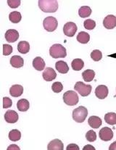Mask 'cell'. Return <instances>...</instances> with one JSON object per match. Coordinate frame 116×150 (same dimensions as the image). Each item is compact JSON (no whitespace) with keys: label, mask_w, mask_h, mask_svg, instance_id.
<instances>
[{"label":"cell","mask_w":116,"mask_h":150,"mask_svg":"<svg viewBox=\"0 0 116 150\" xmlns=\"http://www.w3.org/2000/svg\"><path fill=\"white\" fill-rule=\"evenodd\" d=\"M39 7L44 13H55L59 4L56 0H39Z\"/></svg>","instance_id":"cell-1"},{"label":"cell","mask_w":116,"mask_h":150,"mask_svg":"<svg viewBox=\"0 0 116 150\" xmlns=\"http://www.w3.org/2000/svg\"><path fill=\"white\" fill-rule=\"evenodd\" d=\"M50 54L54 59L64 58L67 56L66 49L59 44H55L50 49Z\"/></svg>","instance_id":"cell-2"},{"label":"cell","mask_w":116,"mask_h":150,"mask_svg":"<svg viewBox=\"0 0 116 150\" xmlns=\"http://www.w3.org/2000/svg\"><path fill=\"white\" fill-rule=\"evenodd\" d=\"M87 115H88V110L83 106L79 107L73 111V119L77 123H81L84 122Z\"/></svg>","instance_id":"cell-3"},{"label":"cell","mask_w":116,"mask_h":150,"mask_svg":"<svg viewBox=\"0 0 116 150\" xmlns=\"http://www.w3.org/2000/svg\"><path fill=\"white\" fill-rule=\"evenodd\" d=\"M63 101L67 105L74 106V105L78 104L79 101V98L77 93H76V91H68L64 94Z\"/></svg>","instance_id":"cell-4"},{"label":"cell","mask_w":116,"mask_h":150,"mask_svg":"<svg viewBox=\"0 0 116 150\" xmlns=\"http://www.w3.org/2000/svg\"><path fill=\"white\" fill-rule=\"evenodd\" d=\"M74 89L79 93L81 96H87L89 95L92 90V87L91 85H87L83 82L78 81L75 84Z\"/></svg>","instance_id":"cell-5"},{"label":"cell","mask_w":116,"mask_h":150,"mask_svg":"<svg viewBox=\"0 0 116 150\" xmlns=\"http://www.w3.org/2000/svg\"><path fill=\"white\" fill-rule=\"evenodd\" d=\"M43 25L46 30L49 32H53L57 29L58 23L54 17L49 16L44 20Z\"/></svg>","instance_id":"cell-6"},{"label":"cell","mask_w":116,"mask_h":150,"mask_svg":"<svg viewBox=\"0 0 116 150\" xmlns=\"http://www.w3.org/2000/svg\"><path fill=\"white\" fill-rule=\"evenodd\" d=\"M77 25L73 22H68L64 25L63 33L68 37H73L77 31Z\"/></svg>","instance_id":"cell-7"},{"label":"cell","mask_w":116,"mask_h":150,"mask_svg":"<svg viewBox=\"0 0 116 150\" xmlns=\"http://www.w3.org/2000/svg\"><path fill=\"white\" fill-rule=\"evenodd\" d=\"M99 135L101 140L104 142H109L113 138V132L108 127H104L100 131Z\"/></svg>","instance_id":"cell-8"},{"label":"cell","mask_w":116,"mask_h":150,"mask_svg":"<svg viewBox=\"0 0 116 150\" xmlns=\"http://www.w3.org/2000/svg\"><path fill=\"white\" fill-rule=\"evenodd\" d=\"M103 25L107 29H113L116 27V17L115 15H109L105 18L103 21Z\"/></svg>","instance_id":"cell-9"},{"label":"cell","mask_w":116,"mask_h":150,"mask_svg":"<svg viewBox=\"0 0 116 150\" xmlns=\"http://www.w3.org/2000/svg\"><path fill=\"white\" fill-rule=\"evenodd\" d=\"M6 41L9 43H14L19 39V33L15 29H9L5 33Z\"/></svg>","instance_id":"cell-10"},{"label":"cell","mask_w":116,"mask_h":150,"mask_svg":"<svg viewBox=\"0 0 116 150\" xmlns=\"http://www.w3.org/2000/svg\"><path fill=\"white\" fill-rule=\"evenodd\" d=\"M108 88L105 85L98 86L95 89V95L100 99H105L108 96Z\"/></svg>","instance_id":"cell-11"},{"label":"cell","mask_w":116,"mask_h":150,"mask_svg":"<svg viewBox=\"0 0 116 150\" xmlns=\"http://www.w3.org/2000/svg\"><path fill=\"white\" fill-rule=\"evenodd\" d=\"M18 114L14 110H7L4 114V119L8 123H15L18 122Z\"/></svg>","instance_id":"cell-12"},{"label":"cell","mask_w":116,"mask_h":150,"mask_svg":"<svg viewBox=\"0 0 116 150\" xmlns=\"http://www.w3.org/2000/svg\"><path fill=\"white\" fill-rule=\"evenodd\" d=\"M43 79L46 81H52L57 78V73L52 68H47L43 72Z\"/></svg>","instance_id":"cell-13"},{"label":"cell","mask_w":116,"mask_h":150,"mask_svg":"<svg viewBox=\"0 0 116 150\" xmlns=\"http://www.w3.org/2000/svg\"><path fill=\"white\" fill-rule=\"evenodd\" d=\"M23 93V87L21 85H13L10 88V95L13 97H19Z\"/></svg>","instance_id":"cell-14"},{"label":"cell","mask_w":116,"mask_h":150,"mask_svg":"<svg viewBox=\"0 0 116 150\" xmlns=\"http://www.w3.org/2000/svg\"><path fill=\"white\" fill-rule=\"evenodd\" d=\"M10 64L15 68H22L24 65V60L21 56L14 55L10 58Z\"/></svg>","instance_id":"cell-15"},{"label":"cell","mask_w":116,"mask_h":150,"mask_svg":"<svg viewBox=\"0 0 116 150\" xmlns=\"http://www.w3.org/2000/svg\"><path fill=\"white\" fill-rule=\"evenodd\" d=\"M49 150H63V144L59 139H54L49 143L47 146Z\"/></svg>","instance_id":"cell-16"},{"label":"cell","mask_w":116,"mask_h":150,"mask_svg":"<svg viewBox=\"0 0 116 150\" xmlns=\"http://www.w3.org/2000/svg\"><path fill=\"white\" fill-rule=\"evenodd\" d=\"M45 62L41 57H36L33 60V67L38 71H42L45 68Z\"/></svg>","instance_id":"cell-17"},{"label":"cell","mask_w":116,"mask_h":150,"mask_svg":"<svg viewBox=\"0 0 116 150\" xmlns=\"http://www.w3.org/2000/svg\"><path fill=\"white\" fill-rule=\"evenodd\" d=\"M55 68L59 73H62V74H65L69 71V67L67 62L62 60H59L56 62Z\"/></svg>","instance_id":"cell-18"},{"label":"cell","mask_w":116,"mask_h":150,"mask_svg":"<svg viewBox=\"0 0 116 150\" xmlns=\"http://www.w3.org/2000/svg\"><path fill=\"white\" fill-rule=\"evenodd\" d=\"M88 123L91 128H98L102 125V119L97 116H91L88 120Z\"/></svg>","instance_id":"cell-19"},{"label":"cell","mask_w":116,"mask_h":150,"mask_svg":"<svg viewBox=\"0 0 116 150\" xmlns=\"http://www.w3.org/2000/svg\"><path fill=\"white\" fill-rule=\"evenodd\" d=\"M30 108V103L27 99H21L17 103V108L21 112L27 111Z\"/></svg>","instance_id":"cell-20"},{"label":"cell","mask_w":116,"mask_h":150,"mask_svg":"<svg viewBox=\"0 0 116 150\" xmlns=\"http://www.w3.org/2000/svg\"><path fill=\"white\" fill-rule=\"evenodd\" d=\"M18 50L21 54H27L30 50V44L27 41H20L18 44Z\"/></svg>","instance_id":"cell-21"},{"label":"cell","mask_w":116,"mask_h":150,"mask_svg":"<svg viewBox=\"0 0 116 150\" xmlns=\"http://www.w3.org/2000/svg\"><path fill=\"white\" fill-rule=\"evenodd\" d=\"M82 76H83V79L84 80V81L86 82H91L92 81L93 79H94V76H95V72L93 70H86L85 71H83L82 73Z\"/></svg>","instance_id":"cell-22"},{"label":"cell","mask_w":116,"mask_h":150,"mask_svg":"<svg viewBox=\"0 0 116 150\" xmlns=\"http://www.w3.org/2000/svg\"><path fill=\"white\" fill-rule=\"evenodd\" d=\"M84 66V62L81 59H75L71 62V67L73 70L79 71L82 70V68Z\"/></svg>","instance_id":"cell-23"},{"label":"cell","mask_w":116,"mask_h":150,"mask_svg":"<svg viewBox=\"0 0 116 150\" xmlns=\"http://www.w3.org/2000/svg\"><path fill=\"white\" fill-rule=\"evenodd\" d=\"M90 40V36L88 33L81 31L78 34L77 41L81 44H87Z\"/></svg>","instance_id":"cell-24"},{"label":"cell","mask_w":116,"mask_h":150,"mask_svg":"<svg viewBox=\"0 0 116 150\" xmlns=\"http://www.w3.org/2000/svg\"><path fill=\"white\" fill-rule=\"evenodd\" d=\"M91 9L88 6H83L79 10V15L81 18H88L91 15Z\"/></svg>","instance_id":"cell-25"},{"label":"cell","mask_w":116,"mask_h":150,"mask_svg":"<svg viewBox=\"0 0 116 150\" xmlns=\"http://www.w3.org/2000/svg\"><path fill=\"white\" fill-rule=\"evenodd\" d=\"M105 121L109 125H114L116 124V113L108 112L105 115Z\"/></svg>","instance_id":"cell-26"},{"label":"cell","mask_w":116,"mask_h":150,"mask_svg":"<svg viewBox=\"0 0 116 150\" xmlns=\"http://www.w3.org/2000/svg\"><path fill=\"white\" fill-rule=\"evenodd\" d=\"M9 19H10V21L13 23H18L19 22H21V19H22V16H21V14L19 12L14 11L10 13V15H9Z\"/></svg>","instance_id":"cell-27"},{"label":"cell","mask_w":116,"mask_h":150,"mask_svg":"<svg viewBox=\"0 0 116 150\" xmlns=\"http://www.w3.org/2000/svg\"><path fill=\"white\" fill-rule=\"evenodd\" d=\"M10 140L13 141V142H18L21 139V131H18L17 129H13L10 131L8 135Z\"/></svg>","instance_id":"cell-28"},{"label":"cell","mask_w":116,"mask_h":150,"mask_svg":"<svg viewBox=\"0 0 116 150\" xmlns=\"http://www.w3.org/2000/svg\"><path fill=\"white\" fill-rule=\"evenodd\" d=\"M91 58L95 62H98V61L101 60L102 58V53L101 51L98 50H93L91 53Z\"/></svg>","instance_id":"cell-29"},{"label":"cell","mask_w":116,"mask_h":150,"mask_svg":"<svg viewBox=\"0 0 116 150\" xmlns=\"http://www.w3.org/2000/svg\"><path fill=\"white\" fill-rule=\"evenodd\" d=\"M83 26L87 30H93L96 27V22L93 20L87 19L83 22Z\"/></svg>","instance_id":"cell-30"},{"label":"cell","mask_w":116,"mask_h":150,"mask_svg":"<svg viewBox=\"0 0 116 150\" xmlns=\"http://www.w3.org/2000/svg\"><path fill=\"white\" fill-rule=\"evenodd\" d=\"M86 138L87 141H88L89 142H95L97 139V134H96L95 131H94L93 130H90L86 134Z\"/></svg>","instance_id":"cell-31"},{"label":"cell","mask_w":116,"mask_h":150,"mask_svg":"<svg viewBox=\"0 0 116 150\" xmlns=\"http://www.w3.org/2000/svg\"><path fill=\"white\" fill-rule=\"evenodd\" d=\"M52 89L54 93H60L63 89V86L60 82H54L52 86Z\"/></svg>","instance_id":"cell-32"},{"label":"cell","mask_w":116,"mask_h":150,"mask_svg":"<svg viewBox=\"0 0 116 150\" xmlns=\"http://www.w3.org/2000/svg\"><path fill=\"white\" fill-rule=\"evenodd\" d=\"M13 52V47L9 44H3V54L8 56Z\"/></svg>","instance_id":"cell-33"},{"label":"cell","mask_w":116,"mask_h":150,"mask_svg":"<svg viewBox=\"0 0 116 150\" xmlns=\"http://www.w3.org/2000/svg\"><path fill=\"white\" fill-rule=\"evenodd\" d=\"M13 105V102H12L11 99L9 97H4L3 98V108L4 109H7V108H10Z\"/></svg>","instance_id":"cell-34"},{"label":"cell","mask_w":116,"mask_h":150,"mask_svg":"<svg viewBox=\"0 0 116 150\" xmlns=\"http://www.w3.org/2000/svg\"><path fill=\"white\" fill-rule=\"evenodd\" d=\"M9 7L11 8H17L21 4V1L20 0H8L7 1Z\"/></svg>","instance_id":"cell-35"},{"label":"cell","mask_w":116,"mask_h":150,"mask_svg":"<svg viewBox=\"0 0 116 150\" xmlns=\"http://www.w3.org/2000/svg\"><path fill=\"white\" fill-rule=\"evenodd\" d=\"M67 150H79L80 148L76 144H70L68 145V146L66 147Z\"/></svg>","instance_id":"cell-36"},{"label":"cell","mask_w":116,"mask_h":150,"mask_svg":"<svg viewBox=\"0 0 116 150\" xmlns=\"http://www.w3.org/2000/svg\"><path fill=\"white\" fill-rule=\"evenodd\" d=\"M83 150H95V148L93 146H91V145H89V144H87L86 146H85L83 148Z\"/></svg>","instance_id":"cell-37"},{"label":"cell","mask_w":116,"mask_h":150,"mask_svg":"<svg viewBox=\"0 0 116 150\" xmlns=\"http://www.w3.org/2000/svg\"><path fill=\"white\" fill-rule=\"evenodd\" d=\"M7 149L8 150H10V149H18L19 150L20 147L15 144H12V145H10L8 148H7Z\"/></svg>","instance_id":"cell-38"},{"label":"cell","mask_w":116,"mask_h":150,"mask_svg":"<svg viewBox=\"0 0 116 150\" xmlns=\"http://www.w3.org/2000/svg\"><path fill=\"white\" fill-rule=\"evenodd\" d=\"M110 150H116V142H114L110 144L109 147Z\"/></svg>","instance_id":"cell-39"}]
</instances>
